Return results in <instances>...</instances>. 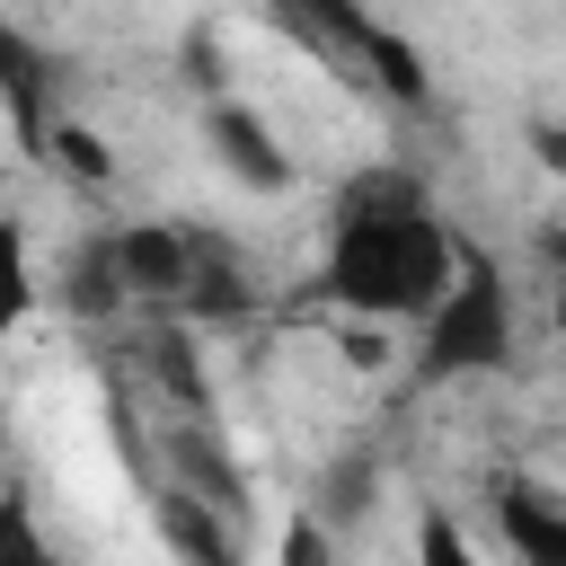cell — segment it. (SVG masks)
I'll list each match as a JSON object with an SVG mask.
<instances>
[{"mask_svg":"<svg viewBox=\"0 0 566 566\" xmlns=\"http://www.w3.org/2000/svg\"><path fill=\"white\" fill-rule=\"evenodd\" d=\"M274 566H336V548H327V531H318L310 513H292L283 539H274Z\"/></svg>","mask_w":566,"mask_h":566,"instance_id":"obj_9","label":"cell"},{"mask_svg":"<svg viewBox=\"0 0 566 566\" xmlns=\"http://www.w3.org/2000/svg\"><path fill=\"white\" fill-rule=\"evenodd\" d=\"M0 566H62V548L44 539V522H35V504L18 486L0 495Z\"/></svg>","mask_w":566,"mask_h":566,"instance_id":"obj_7","label":"cell"},{"mask_svg":"<svg viewBox=\"0 0 566 566\" xmlns=\"http://www.w3.org/2000/svg\"><path fill=\"white\" fill-rule=\"evenodd\" d=\"M35 292H44V274H35V230H27V212H0V345L35 318Z\"/></svg>","mask_w":566,"mask_h":566,"instance_id":"obj_5","label":"cell"},{"mask_svg":"<svg viewBox=\"0 0 566 566\" xmlns=\"http://www.w3.org/2000/svg\"><path fill=\"white\" fill-rule=\"evenodd\" d=\"M203 142H212V159L248 186V195H283L301 168H292V150L274 142V124L256 115V106H212L203 115Z\"/></svg>","mask_w":566,"mask_h":566,"instance_id":"obj_4","label":"cell"},{"mask_svg":"<svg viewBox=\"0 0 566 566\" xmlns=\"http://www.w3.org/2000/svg\"><path fill=\"white\" fill-rule=\"evenodd\" d=\"M504 363H513V283L469 248L460 283L416 327V371L442 389V380H478V371H504Z\"/></svg>","mask_w":566,"mask_h":566,"instance_id":"obj_2","label":"cell"},{"mask_svg":"<svg viewBox=\"0 0 566 566\" xmlns=\"http://www.w3.org/2000/svg\"><path fill=\"white\" fill-rule=\"evenodd\" d=\"M522 142H531V168H539V177H557V186H566V124H557V115H539V124H531V133H522Z\"/></svg>","mask_w":566,"mask_h":566,"instance_id":"obj_11","label":"cell"},{"mask_svg":"<svg viewBox=\"0 0 566 566\" xmlns=\"http://www.w3.org/2000/svg\"><path fill=\"white\" fill-rule=\"evenodd\" d=\"M327 27H336L345 44H363V53L380 62V80H389L398 97H424V71H416V53H407V44L389 35V27H371V18H327Z\"/></svg>","mask_w":566,"mask_h":566,"instance_id":"obj_6","label":"cell"},{"mask_svg":"<svg viewBox=\"0 0 566 566\" xmlns=\"http://www.w3.org/2000/svg\"><path fill=\"white\" fill-rule=\"evenodd\" d=\"M539 256L557 265V283H566V221H548V239H539Z\"/></svg>","mask_w":566,"mask_h":566,"instance_id":"obj_12","label":"cell"},{"mask_svg":"<svg viewBox=\"0 0 566 566\" xmlns=\"http://www.w3.org/2000/svg\"><path fill=\"white\" fill-rule=\"evenodd\" d=\"M469 248L433 212V195L407 168H371L336 195L327 248H318V301L354 327H424L433 301L460 283Z\"/></svg>","mask_w":566,"mask_h":566,"instance_id":"obj_1","label":"cell"},{"mask_svg":"<svg viewBox=\"0 0 566 566\" xmlns=\"http://www.w3.org/2000/svg\"><path fill=\"white\" fill-rule=\"evenodd\" d=\"M416 566H495V557H486V539L460 513H424L416 522Z\"/></svg>","mask_w":566,"mask_h":566,"instance_id":"obj_8","label":"cell"},{"mask_svg":"<svg viewBox=\"0 0 566 566\" xmlns=\"http://www.w3.org/2000/svg\"><path fill=\"white\" fill-rule=\"evenodd\" d=\"M53 159H62V168H80V177H106V150H97V133H88V124H53Z\"/></svg>","mask_w":566,"mask_h":566,"instance_id":"obj_10","label":"cell"},{"mask_svg":"<svg viewBox=\"0 0 566 566\" xmlns=\"http://www.w3.org/2000/svg\"><path fill=\"white\" fill-rule=\"evenodd\" d=\"M495 548L504 566H566V495L539 478H504L495 486Z\"/></svg>","mask_w":566,"mask_h":566,"instance_id":"obj_3","label":"cell"},{"mask_svg":"<svg viewBox=\"0 0 566 566\" xmlns=\"http://www.w3.org/2000/svg\"><path fill=\"white\" fill-rule=\"evenodd\" d=\"M557 354H566V301H557Z\"/></svg>","mask_w":566,"mask_h":566,"instance_id":"obj_13","label":"cell"}]
</instances>
